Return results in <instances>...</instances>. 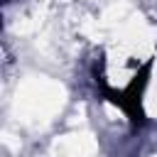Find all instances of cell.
Listing matches in <instances>:
<instances>
[{"label": "cell", "mask_w": 157, "mask_h": 157, "mask_svg": "<svg viewBox=\"0 0 157 157\" xmlns=\"http://www.w3.org/2000/svg\"><path fill=\"white\" fill-rule=\"evenodd\" d=\"M147 76H150V64H145V66L140 69V74L130 81V86H128L125 91H115V88L105 86L103 78H96V83L101 86V91H103L115 105H120V108L130 115L132 128H142V125H145V113H142V91H145V86H147Z\"/></svg>", "instance_id": "obj_1"}]
</instances>
